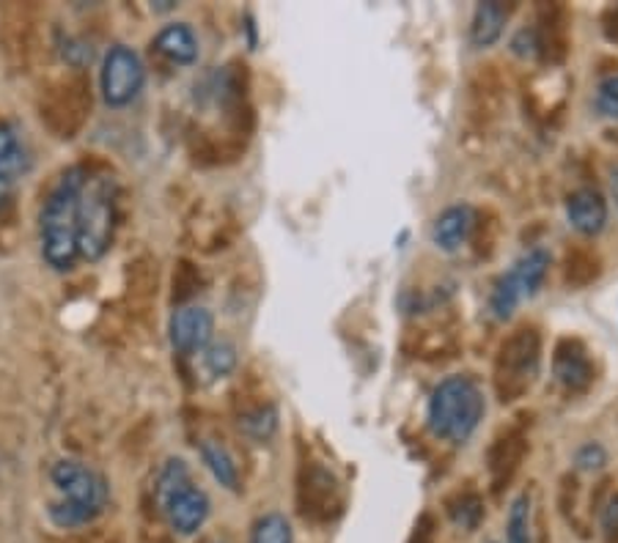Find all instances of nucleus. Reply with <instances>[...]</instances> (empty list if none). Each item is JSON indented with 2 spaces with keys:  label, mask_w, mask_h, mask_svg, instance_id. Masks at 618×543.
Masks as SVG:
<instances>
[{
  "label": "nucleus",
  "mask_w": 618,
  "mask_h": 543,
  "mask_svg": "<svg viewBox=\"0 0 618 543\" xmlns=\"http://www.w3.org/2000/svg\"><path fill=\"white\" fill-rule=\"evenodd\" d=\"M86 168H70L47 195L41 209V256L59 272H70L81 258L77 247V207L86 182Z\"/></svg>",
  "instance_id": "f257e3e1"
},
{
  "label": "nucleus",
  "mask_w": 618,
  "mask_h": 543,
  "mask_svg": "<svg viewBox=\"0 0 618 543\" xmlns=\"http://www.w3.org/2000/svg\"><path fill=\"white\" fill-rule=\"evenodd\" d=\"M484 393L470 377H448L429 398L427 423L437 440L465 445L484 418Z\"/></svg>",
  "instance_id": "f03ea898"
},
{
  "label": "nucleus",
  "mask_w": 618,
  "mask_h": 543,
  "mask_svg": "<svg viewBox=\"0 0 618 543\" xmlns=\"http://www.w3.org/2000/svg\"><path fill=\"white\" fill-rule=\"evenodd\" d=\"M116 231V184L108 176H91L81 189V207H77V247L81 258L99 261L110 250Z\"/></svg>",
  "instance_id": "7ed1b4c3"
},
{
  "label": "nucleus",
  "mask_w": 618,
  "mask_h": 543,
  "mask_svg": "<svg viewBox=\"0 0 618 543\" xmlns=\"http://www.w3.org/2000/svg\"><path fill=\"white\" fill-rule=\"evenodd\" d=\"M542 366V335L536 326H520L500 344L495 360V393L503 404L522 398L533 387Z\"/></svg>",
  "instance_id": "20e7f679"
},
{
  "label": "nucleus",
  "mask_w": 618,
  "mask_h": 543,
  "mask_svg": "<svg viewBox=\"0 0 618 543\" xmlns=\"http://www.w3.org/2000/svg\"><path fill=\"white\" fill-rule=\"evenodd\" d=\"M102 99L110 108H124L133 102L146 83V66L138 52L127 45H113L102 61Z\"/></svg>",
  "instance_id": "39448f33"
},
{
  "label": "nucleus",
  "mask_w": 618,
  "mask_h": 543,
  "mask_svg": "<svg viewBox=\"0 0 618 543\" xmlns=\"http://www.w3.org/2000/svg\"><path fill=\"white\" fill-rule=\"evenodd\" d=\"M52 483L61 492V503L77 505L83 510H91V514H102L104 505H108V483H104L102 474L97 469H91L88 464L75 461V458H64L52 467L50 472Z\"/></svg>",
  "instance_id": "423d86ee"
},
{
  "label": "nucleus",
  "mask_w": 618,
  "mask_h": 543,
  "mask_svg": "<svg viewBox=\"0 0 618 543\" xmlns=\"http://www.w3.org/2000/svg\"><path fill=\"white\" fill-rule=\"evenodd\" d=\"M342 486L335 474L322 464H311L302 469L300 478V508L302 514L317 521H330L342 514Z\"/></svg>",
  "instance_id": "0eeeda50"
},
{
  "label": "nucleus",
  "mask_w": 618,
  "mask_h": 543,
  "mask_svg": "<svg viewBox=\"0 0 618 543\" xmlns=\"http://www.w3.org/2000/svg\"><path fill=\"white\" fill-rule=\"evenodd\" d=\"M171 344L182 355H196V351H207L212 344L214 319L207 308L201 305H185L171 316Z\"/></svg>",
  "instance_id": "6e6552de"
},
{
  "label": "nucleus",
  "mask_w": 618,
  "mask_h": 543,
  "mask_svg": "<svg viewBox=\"0 0 618 543\" xmlns=\"http://www.w3.org/2000/svg\"><path fill=\"white\" fill-rule=\"evenodd\" d=\"M553 373L560 387L569 393H585L594 382V362L589 349L580 344L578 337H560L553 355Z\"/></svg>",
  "instance_id": "1a4fd4ad"
},
{
  "label": "nucleus",
  "mask_w": 618,
  "mask_h": 543,
  "mask_svg": "<svg viewBox=\"0 0 618 543\" xmlns=\"http://www.w3.org/2000/svg\"><path fill=\"white\" fill-rule=\"evenodd\" d=\"M209 497L203 489L185 483L182 489H176L171 497L162 503V514H165L168 525L174 527V532L180 535H193L203 527V521L209 519Z\"/></svg>",
  "instance_id": "9d476101"
},
{
  "label": "nucleus",
  "mask_w": 618,
  "mask_h": 543,
  "mask_svg": "<svg viewBox=\"0 0 618 543\" xmlns=\"http://www.w3.org/2000/svg\"><path fill=\"white\" fill-rule=\"evenodd\" d=\"M569 20L567 9L558 3H544L539 9V55L549 63H560L569 52Z\"/></svg>",
  "instance_id": "9b49d317"
},
{
  "label": "nucleus",
  "mask_w": 618,
  "mask_h": 543,
  "mask_svg": "<svg viewBox=\"0 0 618 543\" xmlns=\"http://www.w3.org/2000/svg\"><path fill=\"white\" fill-rule=\"evenodd\" d=\"M567 220L578 234H602V229H605L607 223V200L602 198L600 189L594 187L574 189L567 198Z\"/></svg>",
  "instance_id": "f8f14e48"
},
{
  "label": "nucleus",
  "mask_w": 618,
  "mask_h": 543,
  "mask_svg": "<svg viewBox=\"0 0 618 543\" xmlns=\"http://www.w3.org/2000/svg\"><path fill=\"white\" fill-rule=\"evenodd\" d=\"M475 225V209L468 203H457L448 207L432 225V242L437 250L443 252H457L462 245H468L470 234Z\"/></svg>",
  "instance_id": "ddd939ff"
},
{
  "label": "nucleus",
  "mask_w": 618,
  "mask_h": 543,
  "mask_svg": "<svg viewBox=\"0 0 618 543\" xmlns=\"http://www.w3.org/2000/svg\"><path fill=\"white\" fill-rule=\"evenodd\" d=\"M526 451L528 442L520 429L506 431V434H500L492 442L490 453H486V464H490V474L495 489H503L511 481V474L520 469L522 458H526Z\"/></svg>",
  "instance_id": "4468645a"
},
{
  "label": "nucleus",
  "mask_w": 618,
  "mask_h": 543,
  "mask_svg": "<svg viewBox=\"0 0 618 543\" xmlns=\"http://www.w3.org/2000/svg\"><path fill=\"white\" fill-rule=\"evenodd\" d=\"M509 14L511 7L497 3V0H484V3H479L473 12V20H470V41H473V47L486 50V47L495 45L503 36V25H506Z\"/></svg>",
  "instance_id": "2eb2a0df"
},
{
  "label": "nucleus",
  "mask_w": 618,
  "mask_h": 543,
  "mask_svg": "<svg viewBox=\"0 0 618 543\" xmlns=\"http://www.w3.org/2000/svg\"><path fill=\"white\" fill-rule=\"evenodd\" d=\"M154 47L162 58H168L171 63H180V66H187V63H193L198 58L196 30L185 23L165 25V28L157 34Z\"/></svg>",
  "instance_id": "dca6fc26"
},
{
  "label": "nucleus",
  "mask_w": 618,
  "mask_h": 543,
  "mask_svg": "<svg viewBox=\"0 0 618 543\" xmlns=\"http://www.w3.org/2000/svg\"><path fill=\"white\" fill-rule=\"evenodd\" d=\"M602 277V258L594 247H569L564 256V283L569 288H585Z\"/></svg>",
  "instance_id": "f3484780"
},
{
  "label": "nucleus",
  "mask_w": 618,
  "mask_h": 543,
  "mask_svg": "<svg viewBox=\"0 0 618 543\" xmlns=\"http://www.w3.org/2000/svg\"><path fill=\"white\" fill-rule=\"evenodd\" d=\"M547 269H549V252L542 250V247L528 250L526 256L511 267L509 277L515 281L517 292H520L522 299L533 297V294L539 292V286H542L544 277H547Z\"/></svg>",
  "instance_id": "a211bd4d"
},
{
  "label": "nucleus",
  "mask_w": 618,
  "mask_h": 543,
  "mask_svg": "<svg viewBox=\"0 0 618 543\" xmlns=\"http://www.w3.org/2000/svg\"><path fill=\"white\" fill-rule=\"evenodd\" d=\"M201 458L209 467V472L214 474V481H218L220 486H226L228 492H239V469L226 447L220 445L218 440H203Z\"/></svg>",
  "instance_id": "6ab92c4d"
},
{
  "label": "nucleus",
  "mask_w": 618,
  "mask_h": 543,
  "mask_svg": "<svg viewBox=\"0 0 618 543\" xmlns=\"http://www.w3.org/2000/svg\"><path fill=\"white\" fill-rule=\"evenodd\" d=\"M28 168L23 144L9 124H0V184L14 182Z\"/></svg>",
  "instance_id": "aec40b11"
},
{
  "label": "nucleus",
  "mask_w": 618,
  "mask_h": 543,
  "mask_svg": "<svg viewBox=\"0 0 618 543\" xmlns=\"http://www.w3.org/2000/svg\"><path fill=\"white\" fill-rule=\"evenodd\" d=\"M445 508H448V516L454 519V525L468 532H473L475 527L481 525V519H484V499L475 492H459L457 497L445 503Z\"/></svg>",
  "instance_id": "412c9836"
},
{
  "label": "nucleus",
  "mask_w": 618,
  "mask_h": 543,
  "mask_svg": "<svg viewBox=\"0 0 618 543\" xmlns=\"http://www.w3.org/2000/svg\"><path fill=\"white\" fill-rule=\"evenodd\" d=\"M250 543H295V532H292L289 519L284 514H264L256 519L254 532H250Z\"/></svg>",
  "instance_id": "4be33fe9"
},
{
  "label": "nucleus",
  "mask_w": 618,
  "mask_h": 543,
  "mask_svg": "<svg viewBox=\"0 0 618 543\" xmlns=\"http://www.w3.org/2000/svg\"><path fill=\"white\" fill-rule=\"evenodd\" d=\"M531 494L522 492L509 508V525H506V543H533L531 532Z\"/></svg>",
  "instance_id": "5701e85b"
},
{
  "label": "nucleus",
  "mask_w": 618,
  "mask_h": 543,
  "mask_svg": "<svg viewBox=\"0 0 618 543\" xmlns=\"http://www.w3.org/2000/svg\"><path fill=\"white\" fill-rule=\"evenodd\" d=\"M520 292H517L515 281L509 277V272L503 277H497V283L492 286V294H490V310L492 316H495L497 321H506L511 319V313L517 310V305H520Z\"/></svg>",
  "instance_id": "b1692460"
},
{
  "label": "nucleus",
  "mask_w": 618,
  "mask_h": 543,
  "mask_svg": "<svg viewBox=\"0 0 618 543\" xmlns=\"http://www.w3.org/2000/svg\"><path fill=\"white\" fill-rule=\"evenodd\" d=\"M239 429H243L245 434L254 436V440H259V442L270 440V436L275 434V429H277L275 406L264 404V406H256V409H250V412H245L243 418H239Z\"/></svg>",
  "instance_id": "393cba45"
},
{
  "label": "nucleus",
  "mask_w": 618,
  "mask_h": 543,
  "mask_svg": "<svg viewBox=\"0 0 618 543\" xmlns=\"http://www.w3.org/2000/svg\"><path fill=\"white\" fill-rule=\"evenodd\" d=\"M185 483H190V472H187L185 461L182 458H171L165 464V469L160 472V481H157V503H165L176 489H182Z\"/></svg>",
  "instance_id": "a878e982"
},
{
  "label": "nucleus",
  "mask_w": 618,
  "mask_h": 543,
  "mask_svg": "<svg viewBox=\"0 0 618 543\" xmlns=\"http://www.w3.org/2000/svg\"><path fill=\"white\" fill-rule=\"evenodd\" d=\"M207 368L212 377H228V373L237 368V349L228 341H218V344H209L207 349Z\"/></svg>",
  "instance_id": "bb28decb"
},
{
  "label": "nucleus",
  "mask_w": 618,
  "mask_h": 543,
  "mask_svg": "<svg viewBox=\"0 0 618 543\" xmlns=\"http://www.w3.org/2000/svg\"><path fill=\"white\" fill-rule=\"evenodd\" d=\"M50 519H52V525L64 527V530H72V527L91 525V521L97 519V514L77 508V505L61 503V499H59V503L50 505Z\"/></svg>",
  "instance_id": "cd10ccee"
},
{
  "label": "nucleus",
  "mask_w": 618,
  "mask_h": 543,
  "mask_svg": "<svg viewBox=\"0 0 618 543\" xmlns=\"http://www.w3.org/2000/svg\"><path fill=\"white\" fill-rule=\"evenodd\" d=\"M594 108L602 119L618 121V75L605 77V81L596 86Z\"/></svg>",
  "instance_id": "c85d7f7f"
},
{
  "label": "nucleus",
  "mask_w": 618,
  "mask_h": 543,
  "mask_svg": "<svg viewBox=\"0 0 618 543\" xmlns=\"http://www.w3.org/2000/svg\"><path fill=\"white\" fill-rule=\"evenodd\" d=\"M574 464H578V469H585V472H596V469H602L607 464L605 447L600 442H589V445H583L578 451Z\"/></svg>",
  "instance_id": "c756f323"
},
{
  "label": "nucleus",
  "mask_w": 618,
  "mask_h": 543,
  "mask_svg": "<svg viewBox=\"0 0 618 543\" xmlns=\"http://www.w3.org/2000/svg\"><path fill=\"white\" fill-rule=\"evenodd\" d=\"M511 50L522 58H536L539 55V36L536 28H522L520 34L511 39Z\"/></svg>",
  "instance_id": "7c9ffc66"
},
{
  "label": "nucleus",
  "mask_w": 618,
  "mask_h": 543,
  "mask_svg": "<svg viewBox=\"0 0 618 543\" xmlns=\"http://www.w3.org/2000/svg\"><path fill=\"white\" fill-rule=\"evenodd\" d=\"M602 530L610 538V543H618V494H613L602 508Z\"/></svg>",
  "instance_id": "2f4dec72"
},
{
  "label": "nucleus",
  "mask_w": 618,
  "mask_h": 543,
  "mask_svg": "<svg viewBox=\"0 0 618 543\" xmlns=\"http://www.w3.org/2000/svg\"><path fill=\"white\" fill-rule=\"evenodd\" d=\"M610 17H613V25H607V36L616 41L618 39V7L610 9Z\"/></svg>",
  "instance_id": "473e14b6"
},
{
  "label": "nucleus",
  "mask_w": 618,
  "mask_h": 543,
  "mask_svg": "<svg viewBox=\"0 0 618 543\" xmlns=\"http://www.w3.org/2000/svg\"><path fill=\"white\" fill-rule=\"evenodd\" d=\"M613 198H616V207H618V171L613 173Z\"/></svg>",
  "instance_id": "72a5a7b5"
},
{
  "label": "nucleus",
  "mask_w": 618,
  "mask_h": 543,
  "mask_svg": "<svg viewBox=\"0 0 618 543\" xmlns=\"http://www.w3.org/2000/svg\"><path fill=\"white\" fill-rule=\"evenodd\" d=\"M607 138H610V140H613V144H618V129L607 132Z\"/></svg>",
  "instance_id": "f704fd0d"
}]
</instances>
